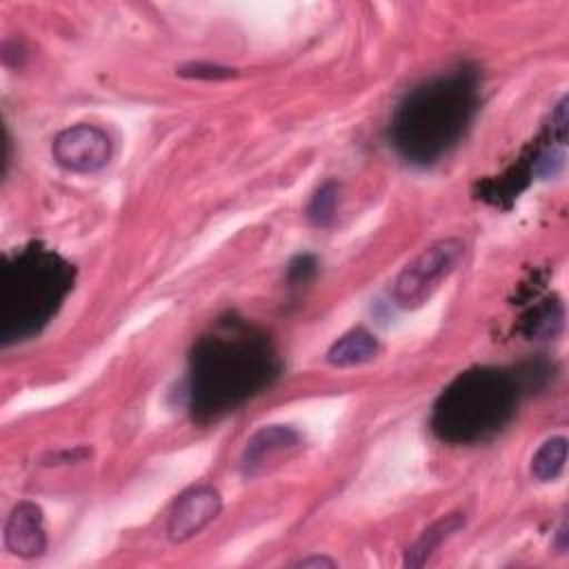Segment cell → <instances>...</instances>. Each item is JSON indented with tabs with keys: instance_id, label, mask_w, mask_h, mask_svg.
I'll return each instance as SVG.
<instances>
[{
	"instance_id": "obj_1",
	"label": "cell",
	"mask_w": 569,
	"mask_h": 569,
	"mask_svg": "<svg viewBox=\"0 0 569 569\" xmlns=\"http://www.w3.org/2000/svg\"><path fill=\"white\" fill-rule=\"evenodd\" d=\"M280 373V358L264 331L229 316L204 331L189 358L187 398L196 420L209 422L242 407Z\"/></svg>"
},
{
	"instance_id": "obj_6",
	"label": "cell",
	"mask_w": 569,
	"mask_h": 569,
	"mask_svg": "<svg viewBox=\"0 0 569 569\" xmlns=\"http://www.w3.org/2000/svg\"><path fill=\"white\" fill-rule=\"evenodd\" d=\"M51 156L67 171L96 173L111 160V138L96 124H73L53 138Z\"/></svg>"
},
{
	"instance_id": "obj_9",
	"label": "cell",
	"mask_w": 569,
	"mask_h": 569,
	"mask_svg": "<svg viewBox=\"0 0 569 569\" xmlns=\"http://www.w3.org/2000/svg\"><path fill=\"white\" fill-rule=\"evenodd\" d=\"M302 438L296 429L289 425H267L258 429L244 445L242 458H240V469L247 478H253L264 469V465L280 453H287L296 447H300Z\"/></svg>"
},
{
	"instance_id": "obj_11",
	"label": "cell",
	"mask_w": 569,
	"mask_h": 569,
	"mask_svg": "<svg viewBox=\"0 0 569 569\" xmlns=\"http://www.w3.org/2000/svg\"><path fill=\"white\" fill-rule=\"evenodd\" d=\"M465 525V516L462 513H449L445 518H440L438 522H433L429 529H425L420 533V538L407 549V558L405 565L407 567H420L427 562V558L440 547L442 540H447L451 533H456L460 527Z\"/></svg>"
},
{
	"instance_id": "obj_7",
	"label": "cell",
	"mask_w": 569,
	"mask_h": 569,
	"mask_svg": "<svg viewBox=\"0 0 569 569\" xmlns=\"http://www.w3.org/2000/svg\"><path fill=\"white\" fill-rule=\"evenodd\" d=\"M222 509V498L213 487H191L182 491L167 518V536L171 542H184L200 533Z\"/></svg>"
},
{
	"instance_id": "obj_16",
	"label": "cell",
	"mask_w": 569,
	"mask_h": 569,
	"mask_svg": "<svg viewBox=\"0 0 569 569\" xmlns=\"http://www.w3.org/2000/svg\"><path fill=\"white\" fill-rule=\"evenodd\" d=\"M296 567H336V562L331 558L325 556H309L296 562Z\"/></svg>"
},
{
	"instance_id": "obj_3",
	"label": "cell",
	"mask_w": 569,
	"mask_h": 569,
	"mask_svg": "<svg viewBox=\"0 0 569 569\" xmlns=\"http://www.w3.org/2000/svg\"><path fill=\"white\" fill-rule=\"evenodd\" d=\"M73 289V267L56 251L31 242L0 267V338L4 345L42 331Z\"/></svg>"
},
{
	"instance_id": "obj_12",
	"label": "cell",
	"mask_w": 569,
	"mask_h": 569,
	"mask_svg": "<svg viewBox=\"0 0 569 569\" xmlns=\"http://www.w3.org/2000/svg\"><path fill=\"white\" fill-rule=\"evenodd\" d=\"M565 460H567V438L565 436H553V438L545 440L538 447V451L533 453L531 476L538 482H551L562 473Z\"/></svg>"
},
{
	"instance_id": "obj_8",
	"label": "cell",
	"mask_w": 569,
	"mask_h": 569,
	"mask_svg": "<svg viewBox=\"0 0 569 569\" xmlns=\"http://www.w3.org/2000/svg\"><path fill=\"white\" fill-rule=\"evenodd\" d=\"M4 545L18 558H36L47 549L42 511L33 502H18L4 525Z\"/></svg>"
},
{
	"instance_id": "obj_2",
	"label": "cell",
	"mask_w": 569,
	"mask_h": 569,
	"mask_svg": "<svg viewBox=\"0 0 569 569\" xmlns=\"http://www.w3.org/2000/svg\"><path fill=\"white\" fill-rule=\"evenodd\" d=\"M478 102V73L467 64L425 80L402 98L391 118L393 149L413 164L438 162L462 140Z\"/></svg>"
},
{
	"instance_id": "obj_13",
	"label": "cell",
	"mask_w": 569,
	"mask_h": 569,
	"mask_svg": "<svg viewBox=\"0 0 569 569\" xmlns=\"http://www.w3.org/2000/svg\"><path fill=\"white\" fill-rule=\"evenodd\" d=\"M529 338H553L562 327V305L558 300H542L525 320Z\"/></svg>"
},
{
	"instance_id": "obj_14",
	"label": "cell",
	"mask_w": 569,
	"mask_h": 569,
	"mask_svg": "<svg viewBox=\"0 0 569 569\" xmlns=\"http://www.w3.org/2000/svg\"><path fill=\"white\" fill-rule=\"evenodd\" d=\"M338 196H340V187L336 180L322 182L309 200V207H307L309 222L316 227H329L336 218Z\"/></svg>"
},
{
	"instance_id": "obj_4",
	"label": "cell",
	"mask_w": 569,
	"mask_h": 569,
	"mask_svg": "<svg viewBox=\"0 0 569 569\" xmlns=\"http://www.w3.org/2000/svg\"><path fill=\"white\" fill-rule=\"evenodd\" d=\"M520 389V378L507 369H467L438 396L431 411V431L451 445L485 442L511 422Z\"/></svg>"
},
{
	"instance_id": "obj_15",
	"label": "cell",
	"mask_w": 569,
	"mask_h": 569,
	"mask_svg": "<svg viewBox=\"0 0 569 569\" xmlns=\"http://www.w3.org/2000/svg\"><path fill=\"white\" fill-rule=\"evenodd\" d=\"M316 273V260L311 256H298L291 264H289V282L291 284H302L309 282Z\"/></svg>"
},
{
	"instance_id": "obj_10",
	"label": "cell",
	"mask_w": 569,
	"mask_h": 569,
	"mask_svg": "<svg viewBox=\"0 0 569 569\" xmlns=\"http://www.w3.org/2000/svg\"><path fill=\"white\" fill-rule=\"evenodd\" d=\"M380 351L378 338L362 329L356 327L351 331H347L345 336H340L327 351V362L333 367H356V365H365L369 360H373Z\"/></svg>"
},
{
	"instance_id": "obj_5",
	"label": "cell",
	"mask_w": 569,
	"mask_h": 569,
	"mask_svg": "<svg viewBox=\"0 0 569 569\" xmlns=\"http://www.w3.org/2000/svg\"><path fill=\"white\" fill-rule=\"evenodd\" d=\"M465 256V242L460 238H442L425 247L396 278L393 302L402 309L420 307L431 298L442 280L458 267Z\"/></svg>"
}]
</instances>
